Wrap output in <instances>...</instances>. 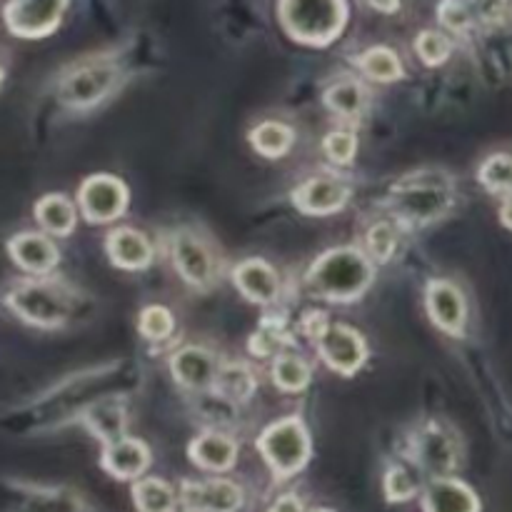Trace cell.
<instances>
[{
	"label": "cell",
	"instance_id": "cell-1",
	"mask_svg": "<svg viewBox=\"0 0 512 512\" xmlns=\"http://www.w3.org/2000/svg\"><path fill=\"white\" fill-rule=\"evenodd\" d=\"M375 263L360 248H333L305 273V288L328 303H353L370 288Z\"/></svg>",
	"mask_w": 512,
	"mask_h": 512
},
{
	"label": "cell",
	"instance_id": "cell-2",
	"mask_svg": "<svg viewBox=\"0 0 512 512\" xmlns=\"http://www.w3.org/2000/svg\"><path fill=\"white\" fill-rule=\"evenodd\" d=\"M455 190L448 175L418 173L398 180L388 195V208L408 228H425L453 208Z\"/></svg>",
	"mask_w": 512,
	"mask_h": 512
},
{
	"label": "cell",
	"instance_id": "cell-3",
	"mask_svg": "<svg viewBox=\"0 0 512 512\" xmlns=\"http://www.w3.org/2000/svg\"><path fill=\"white\" fill-rule=\"evenodd\" d=\"M5 305L35 328H60L73 310V290L58 280H20L5 293Z\"/></svg>",
	"mask_w": 512,
	"mask_h": 512
},
{
	"label": "cell",
	"instance_id": "cell-4",
	"mask_svg": "<svg viewBox=\"0 0 512 512\" xmlns=\"http://www.w3.org/2000/svg\"><path fill=\"white\" fill-rule=\"evenodd\" d=\"M280 23L285 33L305 45H330L345 28V0H280Z\"/></svg>",
	"mask_w": 512,
	"mask_h": 512
},
{
	"label": "cell",
	"instance_id": "cell-5",
	"mask_svg": "<svg viewBox=\"0 0 512 512\" xmlns=\"http://www.w3.org/2000/svg\"><path fill=\"white\" fill-rule=\"evenodd\" d=\"M255 445L275 480L293 478L308 465L310 453H313L310 433L300 418H285L268 425Z\"/></svg>",
	"mask_w": 512,
	"mask_h": 512
},
{
	"label": "cell",
	"instance_id": "cell-6",
	"mask_svg": "<svg viewBox=\"0 0 512 512\" xmlns=\"http://www.w3.org/2000/svg\"><path fill=\"white\" fill-rule=\"evenodd\" d=\"M408 455L433 480L450 478L460 465L458 435L440 420H425L408 438Z\"/></svg>",
	"mask_w": 512,
	"mask_h": 512
},
{
	"label": "cell",
	"instance_id": "cell-7",
	"mask_svg": "<svg viewBox=\"0 0 512 512\" xmlns=\"http://www.w3.org/2000/svg\"><path fill=\"white\" fill-rule=\"evenodd\" d=\"M115 85H118V68L108 60H90V63L75 65L63 75L58 85V98L68 108H93L113 93Z\"/></svg>",
	"mask_w": 512,
	"mask_h": 512
},
{
	"label": "cell",
	"instance_id": "cell-8",
	"mask_svg": "<svg viewBox=\"0 0 512 512\" xmlns=\"http://www.w3.org/2000/svg\"><path fill=\"white\" fill-rule=\"evenodd\" d=\"M80 215L88 223H110L128 208V188L120 178L108 173L90 175L78 188Z\"/></svg>",
	"mask_w": 512,
	"mask_h": 512
},
{
	"label": "cell",
	"instance_id": "cell-9",
	"mask_svg": "<svg viewBox=\"0 0 512 512\" xmlns=\"http://www.w3.org/2000/svg\"><path fill=\"white\" fill-rule=\"evenodd\" d=\"M68 0H10L3 8L8 30L18 38H45L63 20Z\"/></svg>",
	"mask_w": 512,
	"mask_h": 512
},
{
	"label": "cell",
	"instance_id": "cell-10",
	"mask_svg": "<svg viewBox=\"0 0 512 512\" xmlns=\"http://www.w3.org/2000/svg\"><path fill=\"white\" fill-rule=\"evenodd\" d=\"M170 255L173 265L180 273V278L193 288H208L215 280L218 265H215L213 250L205 245L203 238H198L190 230H178L170 240Z\"/></svg>",
	"mask_w": 512,
	"mask_h": 512
},
{
	"label": "cell",
	"instance_id": "cell-11",
	"mask_svg": "<svg viewBox=\"0 0 512 512\" xmlns=\"http://www.w3.org/2000/svg\"><path fill=\"white\" fill-rule=\"evenodd\" d=\"M323 363L335 373L353 378L368 360V345L358 330L348 325H330L328 333L315 343Z\"/></svg>",
	"mask_w": 512,
	"mask_h": 512
},
{
	"label": "cell",
	"instance_id": "cell-12",
	"mask_svg": "<svg viewBox=\"0 0 512 512\" xmlns=\"http://www.w3.org/2000/svg\"><path fill=\"white\" fill-rule=\"evenodd\" d=\"M425 308L430 320L438 325L450 338H463L465 325H468V303H465L463 290L450 280H430L425 288Z\"/></svg>",
	"mask_w": 512,
	"mask_h": 512
},
{
	"label": "cell",
	"instance_id": "cell-13",
	"mask_svg": "<svg viewBox=\"0 0 512 512\" xmlns=\"http://www.w3.org/2000/svg\"><path fill=\"white\" fill-rule=\"evenodd\" d=\"M350 200V183L335 175H320L300 183L293 190V203L305 215H335L345 208Z\"/></svg>",
	"mask_w": 512,
	"mask_h": 512
},
{
	"label": "cell",
	"instance_id": "cell-14",
	"mask_svg": "<svg viewBox=\"0 0 512 512\" xmlns=\"http://www.w3.org/2000/svg\"><path fill=\"white\" fill-rule=\"evenodd\" d=\"M180 503L190 512H238L243 508V490L238 483L225 478L185 480L180 488Z\"/></svg>",
	"mask_w": 512,
	"mask_h": 512
},
{
	"label": "cell",
	"instance_id": "cell-15",
	"mask_svg": "<svg viewBox=\"0 0 512 512\" xmlns=\"http://www.w3.org/2000/svg\"><path fill=\"white\" fill-rule=\"evenodd\" d=\"M218 370L220 363L215 360V355L205 348H198V345L180 348L170 358V373L188 390H213Z\"/></svg>",
	"mask_w": 512,
	"mask_h": 512
},
{
	"label": "cell",
	"instance_id": "cell-16",
	"mask_svg": "<svg viewBox=\"0 0 512 512\" xmlns=\"http://www.w3.org/2000/svg\"><path fill=\"white\" fill-rule=\"evenodd\" d=\"M233 283L250 303L268 305L275 303L280 295L278 270L263 258H248L238 263V268L233 270Z\"/></svg>",
	"mask_w": 512,
	"mask_h": 512
},
{
	"label": "cell",
	"instance_id": "cell-17",
	"mask_svg": "<svg viewBox=\"0 0 512 512\" xmlns=\"http://www.w3.org/2000/svg\"><path fill=\"white\" fill-rule=\"evenodd\" d=\"M100 465L118 480H138L150 465V450L143 440L125 435L123 440L103 445Z\"/></svg>",
	"mask_w": 512,
	"mask_h": 512
},
{
	"label": "cell",
	"instance_id": "cell-18",
	"mask_svg": "<svg viewBox=\"0 0 512 512\" xmlns=\"http://www.w3.org/2000/svg\"><path fill=\"white\" fill-rule=\"evenodd\" d=\"M8 253L13 263L30 275H48L60 260V253L53 240L40 233L13 235L8 243Z\"/></svg>",
	"mask_w": 512,
	"mask_h": 512
},
{
	"label": "cell",
	"instance_id": "cell-19",
	"mask_svg": "<svg viewBox=\"0 0 512 512\" xmlns=\"http://www.w3.org/2000/svg\"><path fill=\"white\" fill-rule=\"evenodd\" d=\"M423 512H480V498L458 478H435L423 490Z\"/></svg>",
	"mask_w": 512,
	"mask_h": 512
},
{
	"label": "cell",
	"instance_id": "cell-20",
	"mask_svg": "<svg viewBox=\"0 0 512 512\" xmlns=\"http://www.w3.org/2000/svg\"><path fill=\"white\" fill-rule=\"evenodd\" d=\"M80 420H83L85 428H88L103 445L123 440L125 428H128L125 398L123 395H110V398L98 400V403L90 405V408L80 415Z\"/></svg>",
	"mask_w": 512,
	"mask_h": 512
},
{
	"label": "cell",
	"instance_id": "cell-21",
	"mask_svg": "<svg viewBox=\"0 0 512 512\" xmlns=\"http://www.w3.org/2000/svg\"><path fill=\"white\" fill-rule=\"evenodd\" d=\"M105 250L115 268L145 270L153 263V243L135 228H118L105 240Z\"/></svg>",
	"mask_w": 512,
	"mask_h": 512
},
{
	"label": "cell",
	"instance_id": "cell-22",
	"mask_svg": "<svg viewBox=\"0 0 512 512\" xmlns=\"http://www.w3.org/2000/svg\"><path fill=\"white\" fill-rule=\"evenodd\" d=\"M188 455L208 473H225L238 463V443L223 433H203L188 445Z\"/></svg>",
	"mask_w": 512,
	"mask_h": 512
},
{
	"label": "cell",
	"instance_id": "cell-23",
	"mask_svg": "<svg viewBox=\"0 0 512 512\" xmlns=\"http://www.w3.org/2000/svg\"><path fill=\"white\" fill-rule=\"evenodd\" d=\"M35 220L45 233L55 235V238H68L78 223V210L65 195L50 193L35 203Z\"/></svg>",
	"mask_w": 512,
	"mask_h": 512
},
{
	"label": "cell",
	"instance_id": "cell-24",
	"mask_svg": "<svg viewBox=\"0 0 512 512\" xmlns=\"http://www.w3.org/2000/svg\"><path fill=\"white\" fill-rule=\"evenodd\" d=\"M258 390V380H255L253 370L243 363H225L220 365L218 375H215L213 393L225 403H248Z\"/></svg>",
	"mask_w": 512,
	"mask_h": 512
},
{
	"label": "cell",
	"instance_id": "cell-25",
	"mask_svg": "<svg viewBox=\"0 0 512 512\" xmlns=\"http://www.w3.org/2000/svg\"><path fill=\"white\" fill-rule=\"evenodd\" d=\"M295 143V133L290 125L280 123V120H265V123L255 125L250 130V145L258 155L268 160H278L290 153Z\"/></svg>",
	"mask_w": 512,
	"mask_h": 512
},
{
	"label": "cell",
	"instance_id": "cell-26",
	"mask_svg": "<svg viewBox=\"0 0 512 512\" xmlns=\"http://www.w3.org/2000/svg\"><path fill=\"white\" fill-rule=\"evenodd\" d=\"M325 105L340 118L358 120L368 108V90L358 80H338L323 95Z\"/></svg>",
	"mask_w": 512,
	"mask_h": 512
},
{
	"label": "cell",
	"instance_id": "cell-27",
	"mask_svg": "<svg viewBox=\"0 0 512 512\" xmlns=\"http://www.w3.org/2000/svg\"><path fill=\"white\" fill-rule=\"evenodd\" d=\"M285 345H293L288 328H285V318L280 315H265L260 328L255 330L250 338V353L258 358H273V355L283 353Z\"/></svg>",
	"mask_w": 512,
	"mask_h": 512
},
{
	"label": "cell",
	"instance_id": "cell-28",
	"mask_svg": "<svg viewBox=\"0 0 512 512\" xmlns=\"http://www.w3.org/2000/svg\"><path fill=\"white\" fill-rule=\"evenodd\" d=\"M133 503L138 512H173L175 490L160 478H140L133 485Z\"/></svg>",
	"mask_w": 512,
	"mask_h": 512
},
{
	"label": "cell",
	"instance_id": "cell-29",
	"mask_svg": "<svg viewBox=\"0 0 512 512\" xmlns=\"http://www.w3.org/2000/svg\"><path fill=\"white\" fill-rule=\"evenodd\" d=\"M355 65H358L368 78L378 80V83H393V80L403 78V63H400V58L390 48H383V45L360 53L358 58H355Z\"/></svg>",
	"mask_w": 512,
	"mask_h": 512
},
{
	"label": "cell",
	"instance_id": "cell-30",
	"mask_svg": "<svg viewBox=\"0 0 512 512\" xmlns=\"http://www.w3.org/2000/svg\"><path fill=\"white\" fill-rule=\"evenodd\" d=\"M273 383L285 393H300L310 383V365L300 355L280 353L273 363Z\"/></svg>",
	"mask_w": 512,
	"mask_h": 512
},
{
	"label": "cell",
	"instance_id": "cell-31",
	"mask_svg": "<svg viewBox=\"0 0 512 512\" xmlns=\"http://www.w3.org/2000/svg\"><path fill=\"white\" fill-rule=\"evenodd\" d=\"M478 180L488 193L510 195L512 193V155L495 153L480 165Z\"/></svg>",
	"mask_w": 512,
	"mask_h": 512
},
{
	"label": "cell",
	"instance_id": "cell-32",
	"mask_svg": "<svg viewBox=\"0 0 512 512\" xmlns=\"http://www.w3.org/2000/svg\"><path fill=\"white\" fill-rule=\"evenodd\" d=\"M398 250V230L390 223H375L365 235V255L373 263L385 265Z\"/></svg>",
	"mask_w": 512,
	"mask_h": 512
},
{
	"label": "cell",
	"instance_id": "cell-33",
	"mask_svg": "<svg viewBox=\"0 0 512 512\" xmlns=\"http://www.w3.org/2000/svg\"><path fill=\"white\" fill-rule=\"evenodd\" d=\"M175 330V318L163 305H148L138 318V333L150 343L168 340Z\"/></svg>",
	"mask_w": 512,
	"mask_h": 512
},
{
	"label": "cell",
	"instance_id": "cell-34",
	"mask_svg": "<svg viewBox=\"0 0 512 512\" xmlns=\"http://www.w3.org/2000/svg\"><path fill=\"white\" fill-rule=\"evenodd\" d=\"M383 488L385 498H388L390 503H408V500H413L415 495H418L420 485L418 480H415V475L410 473L405 465H393V468L385 473Z\"/></svg>",
	"mask_w": 512,
	"mask_h": 512
},
{
	"label": "cell",
	"instance_id": "cell-35",
	"mask_svg": "<svg viewBox=\"0 0 512 512\" xmlns=\"http://www.w3.org/2000/svg\"><path fill=\"white\" fill-rule=\"evenodd\" d=\"M415 50H418L420 60H423L425 65H443L445 60H448L453 45H450V40L445 38L443 33H438V30H423V33L418 35V40H415Z\"/></svg>",
	"mask_w": 512,
	"mask_h": 512
},
{
	"label": "cell",
	"instance_id": "cell-36",
	"mask_svg": "<svg viewBox=\"0 0 512 512\" xmlns=\"http://www.w3.org/2000/svg\"><path fill=\"white\" fill-rule=\"evenodd\" d=\"M323 150L333 163L338 165H350L353 163L355 153H358V138L350 130H333V133L325 135Z\"/></svg>",
	"mask_w": 512,
	"mask_h": 512
},
{
	"label": "cell",
	"instance_id": "cell-37",
	"mask_svg": "<svg viewBox=\"0 0 512 512\" xmlns=\"http://www.w3.org/2000/svg\"><path fill=\"white\" fill-rule=\"evenodd\" d=\"M438 18L453 33H468L470 25H473V13L460 0H443L438 8Z\"/></svg>",
	"mask_w": 512,
	"mask_h": 512
},
{
	"label": "cell",
	"instance_id": "cell-38",
	"mask_svg": "<svg viewBox=\"0 0 512 512\" xmlns=\"http://www.w3.org/2000/svg\"><path fill=\"white\" fill-rule=\"evenodd\" d=\"M473 3V18H478L485 25H498L505 20L508 13V0H470Z\"/></svg>",
	"mask_w": 512,
	"mask_h": 512
},
{
	"label": "cell",
	"instance_id": "cell-39",
	"mask_svg": "<svg viewBox=\"0 0 512 512\" xmlns=\"http://www.w3.org/2000/svg\"><path fill=\"white\" fill-rule=\"evenodd\" d=\"M300 330H303L305 338L318 343V340L330 330L328 313H323V310H308V313L303 315V320H300Z\"/></svg>",
	"mask_w": 512,
	"mask_h": 512
},
{
	"label": "cell",
	"instance_id": "cell-40",
	"mask_svg": "<svg viewBox=\"0 0 512 512\" xmlns=\"http://www.w3.org/2000/svg\"><path fill=\"white\" fill-rule=\"evenodd\" d=\"M268 512H305V508H303V500H300L298 495L288 493V495H283V498L275 500L273 508H270Z\"/></svg>",
	"mask_w": 512,
	"mask_h": 512
},
{
	"label": "cell",
	"instance_id": "cell-41",
	"mask_svg": "<svg viewBox=\"0 0 512 512\" xmlns=\"http://www.w3.org/2000/svg\"><path fill=\"white\" fill-rule=\"evenodd\" d=\"M500 220H503L505 228L512 230V193L505 195L503 205H500Z\"/></svg>",
	"mask_w": 512,
	"mask_h": 512
},
{
	"label": "cell",
	"instance_id": "cell-42",
	"mask_svg": "<svg viewBox=\"0 0 512 512\" xmlns=\"http://www.w3.org/2000/svg\"><path fill=\"white\" fill-rule=\"evenodd\" d=\"M370 5L383 10V13H395L400 8V0H370Z\"/></svg>",
	"mask_w": 512,
	"mask_h": 512
},
{
	"label": "cell",
	"instance_id": "cell-43",
	"mask_svg": "<svg viewBox=\"0 0 512 512\" xmlns=\"http://www.w3.org/2000/svg\"><path fill=\"white\" fill-rule=\"evenodd\" d=\"M310 512H333V510H328V508H315V510H310Z\"/></svg>",
	"mask_w": 512,
	"mask_h": 512
},
{
	"label": "cell",
	"instance_id": "cell-44",
	"mask_svg": "<svg viewBox=\"0 0 512 512\" xmlns=\"http://www.w3.org/2000/svg\"><path fill=\"white\" fill-rule=\"evenodd\" d=\"M3 78H5V73H3V65H0V85H3Z\"/></svg>",
	"mask_w": 512,
	"mask_h": 512
}]
</instances>
